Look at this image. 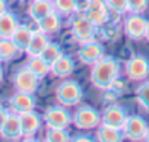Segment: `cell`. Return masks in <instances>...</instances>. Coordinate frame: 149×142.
Instances as JSON below:
<instances>
[{"label":"cell","mask_w":149,"mask_h":142,"mask_svg":"<svg viewBox=\"0 0 149 142\" xmlns=\"http://www.w3.org/2000/svg\"><path fill=\"white\" fill-rule=\"evenodd\" d=\"M61 18H63V16H61L60 13H57L56 10H53V12H50L47 16H44L41 21L37 22V28H38L40 31L45 32L47 35L56 34V32H58L60 28H61V24H63V19H61Z\"/></svg>","instance_id":"obj_17"},{"label":"cell","mask_w":149,"mask_h":142,"mask_svg":"<svg viewBox=\"0 0 149 142\" xmlns=\"http://www.w3.org/2000/svg\"><path fill=\"white\" fill-rule=\"evenodd\" d=\"M95 138L100 142H121V141H124V135H123L121 129L107 126V125H102V123L97 127Z\"/></svg>","instance_id":"obj_19"},{"label":"cell","mask_w":149,"mask_h":142,"mask_svg":"<svg viewBox=\"0 0 149 142\" xmlns=\"http://www.w3.org/2000/svg\"><path fill=\"white\" fill-rule=\"evenodd\" d=\"M18 25L19 21L13 12L8 10L3 15H0V38H10Z\"/></svg>","instance_id":"obj_20"},{"label":"cell","mask_w":149,"mask_h":142,"mask_svg":"<svg viewBox=\"0 0 149 142\" xmlns=\"http://www.w3.org/2000/svg\"><path fill=\"white\" fill-rule=\"evenodd\" d=\"M72 123L79 130H92L101 125V113L91 106H79L72 116Z\"/></svg>","instance_id":"obj_4"},{"label":"cell","mask_w":149,"mask_h":142,"mask_svg":"<svg viewBox=\"0 0 149 142\" xmlns=\"http://www.w3.org/2000/svg\"><path fill=\"white\" fill-rule=\"evenodd\" d=\"M70 133L63 127H47L44 139L47 142H70Z\"/></svg>","instance_id":"obj_27"},{"label":"cell","mask_w":149,"mask_h":142,"mask_svg":"<svg viewBox=\"0 0 149 142\" xmlns=\"http://www.w3.org/2000/svg\"><path fill=\"white\" fill-rule=\"evenodd\" d=\"M29 2H32V0H29Z\"/></svg>","instance_id":"obj_37"},{"label":"cell","mask_w":149,"mask_h":142,"mask_svg":"<svg viewBox=\"0 0 149 142\" xmlns=\"http://www.w3.org/2000/svg\"><path fill=\"white\" fill-rule=\"evenodd\" d=\"M53 8L63 18H70L76 12H79L78 0H53Z\"/></svg>","instance_id":"obj_25"},{"label":"cell","mask_w":149,"mask_h":142,"mask_svg":"<svg viewBox=\"0 0 149 142\" xmlns=\"http://www.w3.org/2000/svg\"><path fill=\"white\" fill-rule=\"evenodd\" d=\"M74 70V60L72 59V56L63 53L56 62H53L50 64V73L57 76V78H67L73 73Z\"/></svg>","instance_id":"obj_16"},{"label":"cell","mask_w":149,"mask_h":142,"mask_svg":"<svg viewBox=\"0 0 149 142\" xmlns=\"http://www.w3.org/2000/svg\"><path fill=\"white\" fill-rule=\"evenodd\" d=\"M8 114H9V110L6 107H3V106H0V130H2V126H3Z\"/></svg>","instance_id":"obj_32"},{"label":"cell","mask_w":149,"mask_h":142,"mask_svg":"<svg viewBox=\"0 0 149 142\" xmlns=\"http://www.w3.org/2000/svg\"><path fill=\"white\" fill-rule=\"evenodd\" d=\"M148 27V19L142 13H129L123 21V32L127 38L139 41L145 38Z\"/></svg>","instance_id":"obj_8"},{"label":"cell","mask_w":149,"mask_h":142,"mask_svg":"<svg viewBox=\"0 0 149 142\" xmlns=\"http://www.w3.org/2000/svg\"><path fill=\"white\" fill-rule=\"evenodd\" d=\"M40 81L41 79H38L25 64L18 67L12 76V82H13L15 90L21 91V92H29V94H35L38 91Z\"/></svg>","instance_id":"obj_5"},{"label":"cell","mask_w":149,"mask_h":142,"mask_svg":"<svg viewBox=\"0 0 149 142\" xmlns=\"http://www.w3.org/2000/svg\"><path fill=\"white\" fill-rule=\"evenodd\" d=\"M105 5L116 15H124L127 12V0H105Z\"/></svg>","instance_id":"obj_29"},{"label":"cell","mask_w":149,"mask_h":142,"mask_svg":"<svg viewBox=\"0 0 149 142\" xmlns=\"http://www.w3.org/2000/svg\"><path fill=\"white\" fill-rule=\"evenodd\" d=\"M21 53L10 38H0V62H12Z\"/></svg>","instance_id":"obj_24"},{"label":"cell","mask_w":149,"mask_h":142,"mask_svg":"<svg viewBox=\"0 0 149 142\" xmlns=\"http://www.w3.org/2000/svg\"><path fill=\"white\" fill-rule=\"evenodd\" d=\"M19 122H21L22 139H25V141L32 139L40 132V129L42 126V117L35 110L19 114Z\"/></svg>","instance_id":"obj_13"},{"label":"cell","mask_w":149,"mask_h":142,"mask_svg":"<svg viewBox=\"0 0 149 142\" xmlns=\"http://www.w3.org/2000/svg\"><path fill=\"white\" fill-rule=\"evenodd\" d=\"M145 40L149 43V21H148V27H146V34H145Z\"/></svg>","instance_id":"obj_34"},{"label":"cell","mask_w":149,"mask_h":142,"mask_svg":"<svg viewBox=\"0 0 149 142\" xmlns=\"http://www.w3.org/2000/svg\"><path fill=\"white\" fill-rule=\"evenodd\" d=\"M32 34H34V31H32L28 25L19 24L18 28L15 29V32L12 34L10 40L15 43V45H16L22 53H25V50H26V47H28V44H29V41H31V38H32Z\"/></svg>","instance_id":"obj_21"},{"label":"cell","mask_w":149,"mask_h":142,"mask_svg":"<svg viewBox=\"0 0 149 142\" xmlns=\"http://www.w3.org/2000/svg\"><path fill=\"white\" fill-rule=\"evenodd\" d=\"M149 0H127V12L129 13H142L148 9Z\"/></svg>","instance_id":"obj_30"},{"label":"cell","mask_w":149,"mask_h":142,"mask_svg":"<svg viewBox=\"0 0 149 142\" xmlns=\"http://www.w3.org/2000/svg\"><path fill=\"white\" fill-rule=\"evenodd\" d=\"M3 82V67H2V62H0V84Z\"/></svg>","instance_id":"obj_35"},{"label":"cell","mask_w":149,"mask_h":142,"mask_svg":"<svg viewBox=\"0 0 149 142\" xmlns=\"http://www.w3.org/2000/svg\"><path fill=\"white\" fill-rule=\"evenodd\" d=\"M134 94H136V101L139 103V106L145 111L149 113V81L139 85L137 90L134 91Z\"/></svg>","instance_id":"obj_28"},{"label":"cell","mask_w":149,"mask_h":142,"mask_svg":"<svg viewBox=\"0 0 149 142\" xmlns=\"http://www.w3.org/2000/svg\"><path fill=\"white\" fill-rule=\"evenodd\" d=\"M25 66L38 79H44L50 73V64L41 56H28V60H26Z\"/></svg>","instance_id":"obj_23"},{"label":"cell","mask_w":149,"mask_h":142,"mask_svg":"<svg viewBox=\"0 0 149 142\" xmlns=\"http://www.w3.org/2000/svg\"><path fill=\"white\" fill-rule=\"evenodd\" d=\"M53 2L51 0H32L28 8V16L37 24L44 16H47L50 12H53Z\"/></svg>","instance_id":"obj_18"},{"label":"cell","mask_w":149,"mask_h":142,"mask_svg":"<svg viewBox=\"0 0 149 142\" xmlns=\"http://www.w3.org/2000/svg\"><path fill=\"white\" fill-rule=\"evenodd\" d=\"M84 15L97 28L105 25L110 19V10L105 5V0H88Z\"/></svg>","instance_id":"obj_9"},{"label":"cell","mask_w":149,"mask_h":142,"mask_svg":"<svg viewBox=\"0 0 149 142\" xmlns=\"http://www.w3.org/2000/svg\"><path fill=\"white\" fill-rule=\"evenodd\" d=\"M56 100L58 104L64 106V107H74L79 106V103L82 101L84 97V91L79 82L73 81V79H66L63 82H60L56 87Z\"/></svg>","instance_id":"obj_2"},{"label":"cell","mask_w":149,"mask_h":142,"mask_svg":"<svg viewBox=\"0 0 149 142\" xmlns=\"http://www.w3.org/2000/svg\"><path fill=\"white\" fill-rule=\"evenodd\" d=\"M0 136L5 141H19L22 139V130H21V122H19V114L13 113L9 110V114L2 126Z\"/></svg>","instance_id":"obj_15"},{"label":"cell","mask_w":149,"mask_h":142,"mask_svg":"<svg viewBox=\"0 0 149 142\" xmlns=\"http://www.w3.org/2000/svg\"><path fill=\"white\" fill-rule=\"evenodd\" d=\"M104 51H105V50H104V45L94 38V40H89V41H85V43L79 44L78 57H79V62H81L82 64L92 66V64H95L100 59H102V57L105 56Z\"/></svg>","instance_id":"obj_11"},{"label":"cell","mask_w":149,"mask_h":142,"mask_svg":"<svg viewBox=\"0 0 149 142\" xmlns=\"http://www.w3.org/2000/svg\"><path fill=\"white\" fill-rule=\"evenodd\" d=\"M42 120L47 127H63L67 129L69 125L72 123V116L67 110V107L61 104H54L48 106L44 111Z\"/></svg>","instance_id":"obj_7"},{"label":"cell","mask_w":149,"mask_h":142,"mask_svg":"<svg viewBox=\"0 0 149 142\" xmlns=\"http://www.w3.org/2000/svg\"><path fill=\"white\" fill-rule=\"evenodd\" d=\"M91 141L94 139L91 138V135H86V133H79L70 138V142H91Z\"/></svg>","instance_id":"obj_31"},{"label":"cell","mask_w":149,"mask_h":142,"mask_svg":"<svg viewBox=\"0 0 149 142\" xmlns=\"http://www.w3.org/2000/svg\"><path fill=\"white\" fill-rule=\"evenodd\" d=\"M120 76V62L113 56H104L91 67V84L100 91H108Z\"/></svg>","instance_id":"obj_1"},{"label":"cell","mask_w":149,"mask_h":142,"mask_svg":"<svg viewBox=\"0 0 149 142\" xmlns=\"http://www.w3.org/2000/svg\"><path fill=\"white\" fill-rule=\"evenodd\" d=\"M8 12V0H0V15Z\"/></svg>","instance_id":"obj_33"},{"label":"cell","mask_w":149,"mask_h":142,"mask_svg":"<svg viewBox=\"0 0 149 142\" xmlns=\"http://www.w3.org/2000/svg\"><path fill=\"white\" fill-rule=\"evenodd\" d=\"M97 34V27H94L84 15V12H76L70 16V35L78 44L94 40Z\"/></svg>","instance_id":"obj_3"},{"label":"cell","mask_w":149,"mask_h":142,"mask_svg":"<svg viewBox=\"0 0 149 142\" xmlns=\"http://www.w3.org/2000/svg\"><path fill=\"white\" fill-rule=\"evenodd\" d=\"M51 2H53V0H51Z\"/></svg>","instance_id":"obj_39"},{"label":"cell","mask_w":149,"mask_h":142,"mask_svg":"<svg viewBox=\"0 0 149 142\" xmlns=\"http://www.w3.org/2000/svg\"><path fill=\"white\" fill-rule=\"evenodd\" d=\"M21 2H22V0H21Z\"/></svg>","instance_id":"obj_38"},{"label":"cell","mask_w":149,"mask_h":142,"mask_svg":"<svg viewBox=\"0 0 149 142\" xmlns=\"http://www.w3.org/2000/svg\"><path fill=\"white\" fill-rule=\"evenodd\" d=\"M143 141L149 142V126H148V130H146V135H145V139H143Z\"/></svg>","instance_id":"obj_36"},{"label":"cell","mask_w":149,"mask_h":142,"mask_svg":"<svg viewBox=\"0 0 149 142\" xmlns=\"http://www.w3.org/2000/svg\"><path fill=\"white\" fill-rule=\"evenodd\" d=\"M63 53H64V51H63V48H61L60 44H57V43H54V41H48V44L44 47V50L41 51L40 56H41L48 64H51V63L56 62Z\"/></svg>","instance_id":"obj_26"},{"label":"cell","mask_w":149,"mask_h":142,"mask_svg":"<svg viewBox=\"0 0 149 142\" xmlns=\"http://www.w3.org/2000/svg\"><path fill=\"white\" fill-rule=\"evenodd\" d=\"M127 117H129V113L123 106L111 104V106L104 108V111L101 114V123L107 125V126L117 127V129H123Z\"/></svg>","instance_id":"obj_12"},{"label":"cell","mask_w":149,"mask_h":142,"mask_svg":"<svg viewBox=\"0 0 149 142\" xmlns=\"http://www.w3.org/2000/svg\"><path fill=\"white\" fill-rule=\"evenodd\" d=\"M48 41H50V38L45 32H42L40 29H35L34 34H32V38H31V41H29V44H28V47L25 50V53L28 56H40L41 51L44 50V47L48 44Z\"/></svg>","instance_id":"obj_22"},{"label":"cell","mask_w":149,"mask_h":142,"mask_svg":"<svg viewBox=\"0 0 149 142\" xmlns=\"http://www.w3.org/2000/svg\"><path fill=\"white\" fill-rule=\"evenodd\" d=\"M148 122L142 117V116H137V114H133V116H129L124 126H123V135H124V139L127 141H132V142H139V141H143L145 139V135H146V130H148Z\"/></svg>","instance_id":"obj_10"},{"label":"cell","mask_w":149,"mask_h":142,"mask_svg":"<svg viewBox=\"0 0 149 142\" xmlns=\"http://www.w3.org/2000/svg\"><path fill=\"white\" fill-rule=\"evenodd\" d=\"M35 106H37V98L34 94H29V92L16 91L9 98V110L16 114H24V113L32 111V110H35Z\"/></svg>","instance_id":"obj_14"},{"label":"cell","mask_w":149,"mask_h":142,"mask_svg":"<svg viewBox=\"0 0 149 142\" xmlns=\"http://www.w3.org/2000/svg\"><path fill=\"white\" fill-rule=\"evenodd\" d=\"M126 76L130 81L142 82L149 76V59L143 54H134L126 62Z\"/></svg>","instance_id":"obj_6"}]
</instances>
